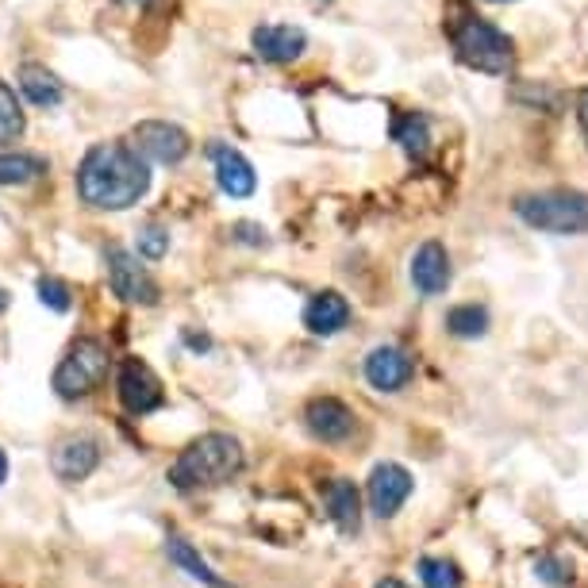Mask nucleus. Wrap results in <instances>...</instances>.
Instances as JSON below:
<instances>
[{
    "instance_id": "6ab92c4d",
    "label": "nucleus",
    "mask_w": 588,
    "mask_h": 588,
    "mask_svg": "<svg viewBox=\"0 0 588 588\" xmlns=\"http://www.w3.org/2000/svg\"><path fill=\"white\" fill-rule=\"evenodd\" d=\"M165 554H170V562L177 565V569H185L188 577L200 580V585H208V588H231L228 577H220V573H216L212 565L205 562V557L196 554V550L188 546L185 539H177V534H173V539L165 542Z\"/></svg>"
},
{
    "instance_id": "ddd939ff",
    "label": "nucleus",
    "mask_w": 588,
    "mask_h": 588,
    "mask_svg": "<svg viewBox=\"0 0 588 588\" xmlns=\"http://www.w3.org/2000/svg\"><path fill=\"white\" fill-rule=\"evenodd\" d=\"M366 381L381 392H401L412 381V358L401 346H377L366 358Z\"/></svg>"
},
{
    "instance_id": "9b49d317",
    "label": "nucleus",
    "mask_w": 588,
    "mask_h": 588,
    "mask_svg": "<svg viewBox=\"0 0 588 588\" xmlns=\"http://www.w3.org/2000/svg\"><path fill=\"white\" fill-rule=\"evenodd\" d=\"M50 465H55V477L66 481V485H78L89 473L101 465V447L89 435H73V439H62L50 454Z\"/></svg>"
},
{
    "instance_id": "423d86ee",
    "label": "nucleus",
    "mask_w": 588,
    "mask_h": 588,
    "mask_svg": "<svg viewBox=\"0 0 588 588\" xmlns=\"http://www.w3.org/2000/svg\"><path fill=\"white\" fill-rule=\"evenodd\" d=\"M131 150L142 158V162L177 165L188 158L193 142H188L185 127L170 124V119H142V124L131 131Z\"/></svg>"
},
{
    "instance_id": "2f4dec72",
    "label": "nucleus",
    "mask_w": 588,
    "mask_h": 588,
    "mask_svg": "<svg viewBox=\"0 0 588 588\" xmlns=\"http://www.w3.org/2000/svg\"><path fill=\"white\" fill-rule=\"evenodd\" d=\"M9 481V458H4V450H0V485Z\"/></svg>"
},
{
    "instance_id": "c756f323",
    "label": "nucleus",
    "mask_w": 588,
    "mask_h": 588,
    "mask_svg": "<svg viewBox=\"0 0 588 588\" xmlns=\"http://www.w3.org/2000/svg\"><path fill=\"white\" fill-rule=\"evenodd\" d=\"M373 588H408V585H404V580H396V577H384V580H377Z\"/></svg>"
},
{
    "instance_id": "7c9ffc66",
    "label": "nucleus",
    "mask_w": 588,
    "mask_h": 588,
    "mask_svg": "<svg viewBox=\"0 0 588 588\" xmlns=\"http://www.w3.org/2000/svg\"><path fill=\"white\" fill-rule=\"evenodd\" d=\"M119 4H131V9H154L158 0H119Z\"/></svg>"
},
{
    "instance_id": "20e7f679",
    "label": "nucleus",
    "mask_w": 588,
    "mask_h": 588,
    "mask_svg": "<svg viewBox=\"0 0 588 588\" xmlns=\"http://www.w3.org/2000/svg\"><path fill=\"white\" fill-rule=\"evenodd\" d=\"M454 55L458 62L477 73H508L511 58H516V43L496 24H488V20L465 16L454 27Z\"/></svg>"
},
{
    "instance_id": "dca6fc26",
    "label": "nucleus",
    "mask_w": 588,
    "mask_h": 588,
    "mask_svg": "<svg viewBox=\"0 0 588 588\" xmlns=\"http://www.w3.org/2000/svg\"><path fill=\"white\" fill-rule=\"evenodd\" d=\"M350 323V304H346V297H338V292H315L312 300H308L304 308V327L312 331V335H338V331Z\"/></svg>"
},
{
    "instance_id": "473e14b6",
    "label": "nucleus",
    "mask_w": 588,
    "mask_h": 588,
    "mask_svg": "<svg viewBox=\"0 0 588 588\" xmlns=\"http://www.w3.org/2000/svg\"><path fill=\"white\" fill-rule=\"evenodd\" d=\"M4 308H9V292L0 289V312H4Z\"/></svg>"
},
{
    "instance_id": "bb28decb",
    "label": "nucleus",
    "mask_w": 588,
    "mask_h": 588,
    "mask_svg": "<svg viewBox=\"0 0 588 588\" xmlns=\"http://www.w3.org/2000/svg\"><path fill=\"white\" fill-rule=\"evenodd\" d=\"M534 573H539V577L546 580V585H554V588H562V585H569V580H573L569 565L554 562V557H539V562H534Z\"/></svg>"
},
{
    "instance_id": "412c9836",
    "label": "nucleus",
    "mask_w": 588,
    "mask_h": 588,
    "mask_svg": "<svg viewBox=\"0 0 588 588\" xmlns=\"http://www.w3.org/2000/svg\"><path fill=\"white\" fill-rule=\"evenodd\" d=\"M47 173V158L39 154H0V185H27Z\"/></svg>"
},
{
    "instance_id": "a878e982",
    "label": "nucleus",
    "mask_w": 588,
    "mask_h": 588,
    "mask_svg": "<svg viewBox=\"0 0 588 588\" xmlns=\"http://www.w3.org/2000/svg\"><path fill=\"white\" fill-rule=\"evenodd\" d=\"M35 292H39V300L50 312H70V285L58 281V277H39Z\"/></svg>"
},
{
    "instance_id": "0eeeda50",
    "label": "nucleus",
    "mask_w": 588,
    "mask_h": 588,
    "mask_svg": "<svg viewBox=\"0 0 588 588\" xmlns=\"http://www.w3.org/2000/svg\"><path fill=\"white\" fill-rule=\"evenodd\" d=\"M104 266H108V285L119 300H127V304H154L158 300V281L147 274V266H139L131 251L108 246Z\"/></svg>"
},
{
    "instance_id": "c85d7f7f",
    "label": "nucleus",
    "mask_w": 588,
    "mask_h": 588,
    "mask_svg": "<svg viewBox=\"0 0 588 588\" xmlns=\"http://www.w3.org/2000/svg\"><path fill=\"white\" fill-rule=\"evenodd\" d=\"M185 343L193 346V350H208V346H212L208 343V335H185Z\"/></svg>"
},
{
    "instance_id": "f8f14e48",
    "label": "nucleus",
    "mask_w": 588,
    "mask_h": 588,
    "mask_svg": "<svg viewBox=\"0 0 588 588\" xmlns=\"http://www.w3.org/2000/svg\"><path fill=\"white\" fill-rule=\"evenodd\" d=\"M450 277H454V269H450V254L442 243H424L412 254V285H416L424 297L447 292Z\"/></svg>"
},
{
    "instance_id": "f257e3e1",
    "label": "nucleus",
    "mask_w": 588,
    "mask_h": 588,
    "mask_svg": "<svg viewBox=\"0 0 588 588\" xmlns=\"http://www.w3.org/2000/svg\"><path fill=\"white\" fill-rule=\"evenodd\" d=\"M150 188V162L131 142H96L78 165V196L96 212H124L139 205Z\"/></svg>"
},
{
    "instance_id": "1a4fd4ad",
    "label": "nucleus",
    "mask_w": 588,
    "mask_h": 588,
    "mask_svg": "<svg viewBox=\"0 0 588 588\" xmlns=\"http://www.w3.org/2000/svg\"><path fill=\"white\" fill-rule=\"evenodd\" d=\"M412 485H416V481H412V473L404 470V465L381 462L373 473H369V488H366L369 511L381 519H392L396 511H401V504L412 496Z\"/></svg>"
},
{
    "instance_id": "b1692460",
    "label": "nucleus",
    "mask_w": 588,
    "mask_h": 588,
    "mask_svg": "<svg viewBox=\"0 0 588 588\" xmlns=\"http://www.w3.org/2000/svg\"><path fill=\"white\" fill-rule=\"evenodd\" d=\"M419 577H424V588H462V573L447 557H424L419 562Z\"/></svg>"
},
{
    "instance_id": "f704fd0d",
    "label": "nucleus",
    "mask_w": 588,
    "mask_h": 588,
    "mask_svg": "<svg viewBox=\"0 0 588 588\" xmlns=\"http://www.w3.org/2000/svg\"><path fill=\"white\" fill-rule=\"evenodd\" d=\"M488 4H511V0H488Z\"/></svg>"
},
{
    "instance_id": "72a5a7b5",
    "label": "nucleus",
    "mask_w": 588,
    "mask_h": 588,
    "mask_svg": "<svg viewBox=\"0 0 588 588\" xmlns=\"http://www.w3.org/2000/svg\"><path fill=\"white\" fill-rule=\"evenodd\" d=\"M580 116H585V124H588V93H585V104H580Z\"/></svg>"
},
{
    "instance_id": "2eb2a0df",
    "label": "nucleus",
    "mask_w": 588,
    "mask_h": 588,
    "mask_svg": "<svg viewBox=\"0 0 588 588\" xmlns=\"http://www.w3.org/2000/svg\"><path fill=\"white\" fill-rule=\"evenodd\" d=\"M304 419H308V431L323 442H343L346 435L354 431V412L346 408L343 401H335V396H320V401H312L304 412Z\"/></svg>"
},
{
    "instance_id": "5701e85b",
    "label": "nucleus",
    "mask_w": 588,
    "mask_h": 588,
    "mask_svg": "<svg viewBox=\"0 0 588 588\" xmlns=\"http://www.w3.org/2000/svg\"><path fill=\"white\" fill-rule=\"evenodd\" d=\"M27 127V116L20 108L16 93H12L9 81H0V142H16Z\"/></svg>"
},
{
    "instance_id": "9d476101",
    "label": "nucleus",
    "mask_w": 588,
    "mask_h": 588,
    "mask_svg": "<svg viewBox=\"0 0 588 588\" xmlns=\"http://www.w3.org/2000/svg\"><path fill=\"white\" fill-rule=\"evenodd\" d=\"M251 47L262 62L289 66L308 50V35L304 27H292V24H262L251 32Z\"/></svg>"
},
{
    "instance_id": "39448f33",
    "label": "nucleus",
    "mask_w": 588,
    "mask_h": 588,
    "mask_svg": "<svg viewBox=\"0 0 588 588\" xmlns=\"http://www.w3.org/2000/svg\"><path fill=\"white\" fill-rule=\"evenodd\" d=\"M108 377V350L96 338H78L66 350V358L55 369V392L62 401H78L89 396L93 389H101V381Z\"/></svg>"
},
{
    "instance_id": "cd10ccee",
    "label": "nucleus",
    "mask_w": 588,
    "mask_h": 588,
    "mask_svg": "<svg viewBox=\"0 0 588 588\" xmlns=\"http://www.w3.org/2000/svg\"><path fill=\"white\" fill-rule=\"evenodd\" d=\"M231 235H235V243H243V246H269V231L262 228V223H251V220L235 223Z\"/></svg>"
},
{
    "instance_id": "4468645a",
    "label": "nucleus",
    "mask_w": 588,
    "mask_h": 588,
    "mask_svg": "<svg viewBox=\"0 0 588 588\" xmlns=\"http://www.w3.org/2000/svg\"><path fill=\"white\" fill-rule=\"evenodd\" d=\"M212 162H216V185L228 196L243 200V196H251L258 188V173H254V165L235 147H212Z\"/></svg>"
},
{
    "instance_id": "6e6552de",
    "label": "nucleus",
    "mask_w": 588,
    "mask_h": 588,
    "mask_svg": "<svg viewBox=\"0 0 588 588\" xmlns=\"http://www.w3.org/2000/svg\"><path fill=\"white\" fill-rule=\"evenodd\" d=\"M116 389H119V404H124L131 416H147V412L162 408V401H165L158 373L139 358H127L124 366H119Z\"/></svg>"
},
{
    "instance_id": "aec40b11",
    "label": "nucleus",
    "mask_w": 588,
    "mask_h": 588,
    "mask_svg": "<svg viewBox=\"0 0 588 588\" xmlns=\"http://www.w3.org/2000/svg\"><path fill=\"white\" fill-rule=\"evenodd\" d=\"M392 135H396V142H401L408 158H424L427 150H431V127H427L424 112H408V116H401L396 119V127H392Z\"/></svg>"
},
{
    "instance_id": "a211bd4d",
    "label": "nucleus",
    "mask_w": 588,
    "mask_h": 588,
    "mask_svg": "<svg viewBox=\"0 0 588 588\" xmlns=\"http://www.w3.org/2000/svg\"><path fill=\"white\" fill-rule=\"evenodd\" d=\"M20 93H24L35 108H55V104H62V81H58L47 66L27 62V66H20Z\"/></svg>"
},
{
    "instance_id": "4be33fe9",
    "label": "nucleus",
    "mask_w": 588,
    "mask_h": 588,
    "mask_svg": "<svg viewBox=\"0 0 588 588\" xmlns=\"http://www.w3.org/2000/svg\"><path fill=\"white\" fill-rule=\"evenodd\" d=\"M447 331L458 338H481L488 331V312L481 304H458L447 312Z\"/></svg>"
},
{
    "instance_id": "7ed1b4c3",
    "label": "nucleus",
    "mask_w": 588,
    "mask_h": 588,
    "mask_svg": "<svg viewBox=\"0 0 588 588\" xmlns=\"http://www.w3.org/2000/svg\"><path fill=\"white\" fill-rule=\"evenodd\" d=\"M516 216L534 231L580 235V231H588V193H577V188H550V193L519 196Z\"/></svg>"
},
{
    "instance_id": "f03ea898",
    "label": "nucleus",
    "mask_w": 588,
    "mask_h": 588,
    "mask_svg": "<svg viewBox=\"0 0 588 588\" xmlns=\"http://www.w3.org/2000/svg\"><path fill=\"white\" fill-rule=\"evenodd\" d=\"M239 470H243V447H239V439L212 431V435H200V439L181 450L177 462L170 465V485L177 493H196V488L228 485Z\"/></svg>"
},
{
    "instance_id": "f3484780",
    "label": "nucleus",
    "mask_w": 588,
    "mask_h": 588,
    "mask_svg": "<svg viewBox=\"0 0 588 588\" xmlns=\"http://www.w3.org/2000/svg\"><path fill=\"white\" fill-rule=\"evenodd\" d=\"M327 511H331V519H335L338 531L358 534V527H361V496L346 477H338V481H331V485H327Z\"/></svg>"
},
{
    "instance_id": "393cba45",
    "label": "nucleus",
    "mask_w": 588,
    "mask_h": 588,
    "mask_svg": "<svg viewBox=\"0 0 588 588\" xmlns=\"http://www.w3.org/2000/svg\"><path fill=\"white\" fill-rule=\"evenodd\" d=\"M135 251H139V258H147V262H162L165 251H170V231L158 228V223H147V228L139 231Z\"/></svg>"
}]
</instances>
